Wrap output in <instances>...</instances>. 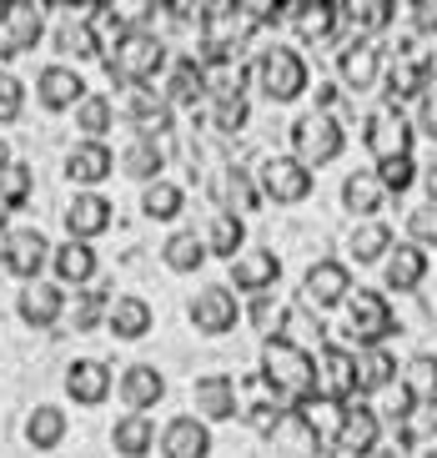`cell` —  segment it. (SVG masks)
Instances as JSON below:
<instances>
[{
    "instance_id": "6da1fadb",
    "label": "cell",
    "mask_w": 437,
    "mask_h": 458,
    "mask_svg": "<svg viewBox=\"0 0 437 458\" xmlns=\"http://www.w3.org/2000/svg\"><path fill=\"white\" fill-rule=\"evenodd\" d=\"M262 373L266 383L287 398H307V393H317V358L307 348H297L291 337H266L262 348Z\"/></svg>"
},
{
    "instance_id": "7a4b0ae2",
    "label": "cell",
    "mask_w": 437,
    "mask_h": 458,
    "mask_svg": "<svg viewBox=\"0 0 437 458\" xmlns=\"http://www.w3.org/2000/svg\"><path fill=\"white\" fill-rule=\"evenodd\" d=\"M161 66H166V46L151 30H126V36H116V46L106 55V76L121 86H146Z\"/></svg>"
},
{
    "instance_id": "3957f363",
    "label": "cell",
    "mask_w": 437,
    "mask_h": 458,
    "mask_svg": "<svg viewBox=\"0 0 437 458\" xmlns=\"http://www.w3.org/2000/svg\"><path fill=\"white\" fill-rule=\"evenodd\" d=\"M291 147H297V162L312 172V166H327V162L342 157L347 136H342V126H337V116L312 111V116H302V122L291 126Z\"/></svg>"
},
{
    "instance_id": "277c9868",
    "label": "cell",
    "mask_w": 437,
    "mask_h": 458,
    "mask_svg": "<svg viewBox=\"0 0 437 458\" xmlns=\"http://www.w3.org/2000/svg\"><path fill=\"white\" fill-rule=\"evenodd\" d=\"M256 81H262V91L272 96V101H297V96L307 91V81H312V71H307V61L297 51L272 46V51H262V61H256Z\"/></svg>"
},
{
    "instance_id": "5b68a950",
    "label": "cell",
    "mask_w": 437,
    "mask_h": 458,
    "mask_svg": "<svg viewBox=\"0 0 437 458\" xmlns=\"http://www.w3.org/2000/svg\"><path fill=\"white\" fill-rule=\"evenodd\" d=\"M347 333L357 337V348H382L387 333H392V308H387L382 293H367V287H357V293L347 297Z\"/></svg>"
},
{
    "instance_id": "8992f818",
    "label": "cell",
    "mask_w": 437,
    "mask_h": 458,
    "mask_svg": "<svg viewBox=\"0 0 437 458\" xmlns=\"http://www.w3.org/2000/svg\"><path fill=\"white\" fill-rule=\"evenodd\" d=\"M362 141H367V151L377 157V166L408 157L412 151V126H408V116H402V106H377L372 111Z\"/></svg>"
},
{
    "instance_id": "52a82bcc",
    "label": "cell",
    "mask_w": 437,
    "mask_h": 458,
    "mask_svg": "<svg viewBox=\"0 0 437 458\" xmlns=\"http://www.w3.org/2000/svg\"><path fill=\"white\" fill-rule=\"evenodd\" d=\"M55 257V247L40 237L36 227H21V232H5V247H0V262H5V272H15V277H26V287L40 277V267Z\"/></svg>"
},
{
    "instance_id": "ba28073f",
    "label": "cell",
    "mask_w": 437,
    "mask_h": 458,
    "mask_svg": "<svg viewBox=\"0 0 437 458\" xmlns=\"http://www.w3.org/2000/svg\"><path fill=\"white\" fill-rule=\"evenodd\" d=\"M262 191L277 207H297V202L312 197V172H307L297 157H272V162L262 166Z\"/></svg>"
},
{
    "instance_id": "9c48e42d",
    "label": "cell",
    "mask_w": 437,
    "mask_h": 458,
    "mask_svg": "<svg viewBox=\"0 0 437 458\" xmlns=\"http://www.w3.org/2000/svg\"><path fill=\"white\" fill-rule=\"evenodd\" d=\"M352 393H357V358L347 348H322L317 352V398L347 403Z\"/></svg>"
},
{
    "instance_id": "30bf717a",
    "label": "cell",
    "mask_w": 437,
    "mask_h": 458,
    "mask_svg": "<svg viewBox=\"0 0 437 458\" xmlns=\"http://www.w3.org/2000/svg\"><path fill=\"white\" fill-rule=\"evenodd\" d=\"M40 30H46V21H40V5H5L0 11V61H11V55L30 51V46L40 41Z\"/></svg>"
},
{
    "instance_id": "8fae6325",
    "label": "cell",
    "mask_w": 437,
    "mask_h": 458,
    "mask_svg": "<svg viewBox=\"0 0 437 458\" xmlns=\"http://www.w3.org/2000/svg\"><path fill=\"white\" fill-rule=\"evenodd\" d=\"M302 297L307 308H337V302H347L352 297V272H347V262H317V267L307 272L302 283Z\"/></svg>"
},
{
    "instance_id": "7c38bea8",
    "label": "cell",
    "mask_w": 437,
    "mask_h": 458,
    "mask_svg": "<svg viewBox=\"0 0 437 458\" xmlns=\"http://www.w3.org/2000/svg\"><path fill=\"white\" fill-rule=\"evenodd\" d=\"M191 323L206 337L231 333V327H237V297H231V287H201V293L191 297Z\"/></svg>"
},
{
    "instance_id": "4fadbf2b",
    "label": "cell",
    "mask_w": 437,
    "mask_h": 458,
    "mask_svg": "<svg viewBox=\"0 0 437 458\" xmlns=\"http://www.w3.org/2000/svg\"><path fill=\"white\" fill-rule=\"evenodd\" d=\"M161 458H212V428L201 418H172L161 428Z\"/></svg>"
},
{
    "instance_id": "5bb4252c",
    "label": "cell",
    "mask_w": 437,
    "mask_h": 458,
    "mask_svg": "<svg viewBox=\"0 0 437 458\" xmlns=\"http://www.w3.org/2000/svg\"><path fill=\"white\" fill-rule=\"evenodd\" d=\"M191 398H197L201 423H226V418H237V383H231L226 373H206V377H197Z\"/></svg>"
},
{
    "instance_id": "9a60e30c",
    "label": "cell",
    "mask_w": 437,
    "mask_h": 458,
    "mask_svg": "<svg viewBox=\"0 0 437 458\" xmlns=\"http://www.w3.org/2000/svg\"><path fill=\"white\" fill-rule=\"evenodd\" d=\"M36 96H40L46 111H66V106H80L91 91H86V81H80L71 66H46L36 76Z\"/></svg>"
},
{
    "instance_id": "2e32d148",
    "label": "cell",
    "mask_w": 437,
    "mask_h": 458,
    "mask_svg": "<svg viewBox=\"0 0 437 458\" xmlns=\"http://www.w3.org/2000/svg\"><path fill=\"white\" fill-rule=\"evenodd\" d=\"M66 227H71V242H91L111 227V202L101 191H76V202L66 207Z\"/></svg>"
},
{
    "instance_id": "e0dca14e",
    "label": "cell",
    "mask_w": 437,
    "mask_h": 458,
    "mask_svg": "<svg viewBox=\"0 0 437 458\" xmlns=\"http://www.w3.org/2000/svg\"><path fill=\"white\" fill-rule=\"evenodd\" d=\"M116 172V157H111L106 141H76L66 157V176L80 182V187H96V182H106Z\"/></svg>"
},
{
    "instance_id": "ac0fdd59",
    "label": "cell",
    "mask_w": 437,
    "mask_h": 458,
    "mask_svg": "<svg viewBox=\"0 0 437 458\" xmlns=\"http://www.w3.org/2000/svg\"><path fill=\"white\" fill-rule=\"evenodd\" d=\"M66 393L76 398L80 408L106 403V393H111V368H106V363H96V358H80V363H71V368H66Z\"/></svg>"
},
{
    "instance_id": "d6986e66",
    "label": "cell",
    "mask_w": 437,
    "mask_h": 458,
    "mask_svg": "<svg viewBox=\"0 0 437 458\" xmlns=\"http://www.w3.org/2000/svg\"><path fill=\"white\" fill-rule=\"evenodd\" d=\"M121 398L131 403V413H146V408H156L161 398H166V377H161V368H151V363H131L126 373H121Z\"/></svg>"
},
{
    "instance_id": "ffe728a7",
    "label": "cell",
    "mask_w": 437,
    "mask_h": 458,
    "mask_svg": "<svg viewBox=\"0 0 437 458\" xmlns=\"http://www.w3.org/2000/svg\"><path fill=\"white\" fill-rule=\"evenodd\" d=\"M282 277V262L277 252H241L237 262H231V283H237V293H266V287Z\"/></svg>"
},
{
    "instance_id": "44dd1931",
    "label": "cell",
    "mask_w": 437,
    "mask_h": 458,
    "mask_svg": "<svg viewBox=\"0 0 437 458\" xmlns=\"http://www.w3.org/2000/svg\"><path fill=\"white\" fill-rule=\"evenodd\" d=\"M387 287L392 293H412V287H423V277H427V252L417 242H402V247H392L387 252Z\"/></svg>"
},
{
    "instance_id": "7402d4cb",
    "label": "cell",
    "mask_w": 437,
    "mask_h": 458,
    "mask_svg": "<svg viewBox=\"0 0 437 458\" xmlns=\"http://www.w3.org/2000/svg\"><path fill=\"white\" fill-rule=\"evenodd\" d=\"M61 312H66V293L55 283H30L26 293H21V318H26L30 327H55Z\"/></svg>"
},
{
    "instance_id": "603a6c76",
    "label": "cell",
    "mask_w": 437,
    "mask_h": 458,
    "mask_svg": "<svg viewBox=\"0 0 437 458\" xmlns=\"http://www.w3.org/2000/svg\"><path fill=\"white\" fill-rule=\"evenodd\" d=\"M287 11L302 41H327L337 21H342V5H327V0H302V5H287Z\"/></svg>"
},
{
    "instance_id": "cb8c5ba5",
    "label": "cell",
    "mask_w": 437,
    "mask_h": 458,
    "mask_svg": "<svg viewBox=\"0 0 437 458\" xmlns=\"http://www.w3.org/2000/svg\"><path fill=\"white\" fill-rule=\"evenodd\" d=\"M106 323H111V333H116V337L136 343V337L151 333V302H146V297H136V293L116 297V302L106 308Z\"/></svg>"
},
{
    "instance_id": "d4e9b609",
    "label": "cell",
    "mask_w": 437,
    "mask_h": 458,
    "mask_svg": "<svg viewBox=\"0 0 437 458\" xmlns=\"http://www.w3.org/2000/svg\"><path fill=\"white\" fill-rule=\"evenodd\" d=\"M377 413L362 403H347V418H342V433H337V448L342 454H372V444H377Z\"/></svg>"
},
{
    "instance_id": "484cf974",
    "label": "cell",
    "mask_w": 437,
    "mask_h": 458,
    "mask_svg": "<svg viewBox=\"0 0 437 458\" xmlns=\"http://www.w3.org/2000/svg\"><path fill=\"white\" fill-rule=\"evenodd\" d=\"M337 66H342V81L352 86V91H367V86L377 81V71H382V51L372 41H352Z\"/></svg>"
},
{
    "instance_id": "4316f807",
    "label": "cell",
    "mask_w": 437,
    "mask_h": 458,
    "mask_svg": "<svg viewBox=\"0 0 437 458\" xmlns=\"http://www.w3.org/2000/svg\"><path fill=\"white\" fill-rule=\"evenodd\" d=\"M342 202H347V212H357V216H367V222H372V212H382V202H387L382 176H377V172L347 176V182H342Z\"/></svg>"
},
{
    "instance_id": "83f0119b",
    "label": "cell",
    "mask_w": 437,
    "mask_h": 458,
    "mask_svg": "<svg viewBox=\"0 0 437 458\" xmlns=\"http://www.w3.org/2000/svg\"><path fill=\"white\" fill-rule=\"evenodd\" d=\"M111 444H116L121 458H146L151 444H156V423H151L146 413H126L116 428H111Z\"/></svg>"
},
{
    "instance_id": "f1b7e54d",
    "label": "cell",
    "mask_w": 437,
    "mask_h": 458,
    "mask_svg": "<svg viewBox=\"0 0 437 458\" xmlns=\"http://www.w3.org/2000/svg\"><path fill=\"white\" fill-rule=\"evenodd\" d=\"M131 116H136V131H146V141H156V131H166V126H172V101H166V96H156V91H146V86H136Z\"/></svg>"
},
{
    "instance_id": "f546056e",
    "label": "cell",
    "mask_w": 437,
    "mask_h": 458,
    "mask_svg": "<svg viewBox=\"0 0 437 458\" xmlns=\"http://www.w3.org/2000/svg\"><path fill=\"white\" fill-rule=\"evenodd\" d=\"M392 377H398V358L387 348L357 352V393H382V388H392Z\"/></svg>"
},
{
    "instance_id": "4dcf8cb0",
    "label": "cell",
    "mask_w": 437,
    "mask_h": 458,
    "mask_svg": "<svg viewBox=\"0 0 437 458\" xmlns=\"http://www.w3.org/2000/svg\"><path fill=\"white\" fill-rule=\"evenodd\" d=\"M61 438H66V413L51 408V403H40L36 413L26 418V444L36 448V454H46V448H55Z\"/></svg>"
},
{
    "instance_id": "1f68e13d",
    "label": "cell",
    "mask_w": 437,
    "mask_h": 458,
    "mask_svg": "<svg viewBox=\"0 0 437 458\" xmlns=\"http://www.w3.org/2000/svg\"><path fill=\"white\" fill-rule=\"evenodd\" d=\"M55 277L61 283H91L96 277V252L91 242H66V247H55Z\"/></svg>"
},
{
    "instance_id": "d6a6232c",
    "label": "cell",
    "mask_w": 437,
    "mask_h": 458,
    "mask_svg": "<svg viewBox=\"0 0 437 458\" xmlns=\"http://www.w3.org/2000/svg\"><path fill=\"white\" fill-rule=\"evenodd\" d=\"M201 96H206V71L197 61H176L172 81H166V101L172 106H197Z\"/></svg>"
},
{
    "instance_id": "836d02e7",
    "label": "cell",
    "mask_w": 437,
    "mask_h": 458,
    "mask_svg": "<svg viewBox=\"0 0 437 458\" xmlns=\"http://www.w3.org/2000/svg\"><path fill=\"white\" fill-rule=\"evenodd\" d=\"M161 166H166V162H161V147H156V141H146V136L121 151V172L136 176V182H146V187L161 182Z\"/></svg>"
},
{
    "instance_id": "e575fe53",
    "label": "cell",
    "mask_w": 437,
    "mask_h": 458,
    "mask_svg": "<svg viewBox=\"0 0 437 458\" xmlns=\"http://www.w3.org/2000/svg\"><path fill=\"white\" fill-rule=\"evenodd\" d=\"M347 247H352V257H357V262H382V257L392 252V227L372 216V222L352 227V242H347Z\"/></svg>"
},
{
    "instance_id": "d590c367",
    "label": "cell",
    "mask_w": 437,
    "mask_h": 458,
    "mask_svg": "<svg viewBox=\"0 0 437 458\" xmlns=\"http://www.w3.org/2000/svg\"><path fill=\"white\" fill-rule=\"evenodd\" d=\"M241 242H247V227H241V216L216 212V216H212V232H206V252L231 257V262H237V257H241Z\"/></svg>"
},
{
    "instance_id": "8d00e7d4",
    "label": "cell",
    "mask_w": 437,
    "mask_h": 458,
    "mask_svg": "<svg viewBox=\"0 0 437 458\" xmlns=\"http://www.w3.org/2000/svg\"><path fill=\"white\" fill-rule=\"evenodd\" d=\"M392 11H398V5H387V0H357V5H342V15L352 21V30H357V41H367V36H377V30L392 26Z\"/></svg>"
},
{
    "instance_id": "74e56055",
    "label": "cell",
    "mask_w": 437,
    "mask_h": 458,
    "mask_svg": "<svg viewBox=\"0 0 437 458\" xmlns=\"http://www.w3.org/2000/svg\"><path fill=\"white\" fill-rule=\"evenodd\" d=\"M161 257H166V267L172 272H197L201 262H206V242H201L197 232H176V237H166Z\"/></svg>"
},
{
    "instance_id": "f35d334b",
    "label": "cell",
    "mask_w": 437,
    "mask_h": 458,
    "mask_svg": "<svg viewBox=\"0 0 437 458\" xmlns=\"http://www.w3.org/2000/svg\"><path fill=\"white\" fill-rule=\"evenodd\" d=\"M76 131H86V141H101V136L111 131V101L106 96H86L76 106Z\"/></svg>"
},
{
    "instance_id": "ab89813d",
    "label": "cell",
    "mask_w": 437,
    "mask_h": 458,
    "mask_svg": "<svg viewBox=\"0 0 437 458\" xmlns=\"http://www.w3.org/2000/svg\"><path fill=\"white\" fill-rule=\"evenodd\" d=\"M402 388L412 393V398H437V358L433 352H417L408 363V373H402Z\"/></svg>"
},
{
    "instance_id": "60d3db41",
    "label": "cell",
    "mask_w": 437,
    "mask_h": 458,
    "mask_svg": "<svg viewBox=\"0 0 437 458\" xmlns=\"http://www.w3.org/2000/svg\"><path fill=\"white\" fill-rule=\"evenodd\" d=\"M141 212L156 216V222H172L176 212H181V187H172V182H151L141 197Z\"/></svg>"
},
{
    "instance_id": "b9f144b4",
    "label": "cell",
    "mask_w": 437,
    "mask_h": 458,
    "mask_svg": "<svg viewBox=\"0 0 437 458\" xmlns=\"http://www.w3.org/2000/svg\"><path fill=\"white\" fill-rule=\"evenodd\" d=\"M222 212H231V216H237V212H252V207H256V187H252V176H247V172H226L222 176Z\"/></svg>"
},
{
    "instance_id": "7bdbcfd3",
    "label": "cell",
    "mask_w": 437,
    "mask_h": 458,
    "mask_svg": "<svg viewBox=\"0 0 437 458\" xmlns=\"http://www.w3.org/2000/svg\"><path fill=\"white\" fill-rule=\"evenodd\" d=\"M61 51L76 55V61H96V55H101V41H96L91 21H71V26L61 30Z\"/></svg>"
},
{
    "instance_id": "ee69618b",
    "label": "cell",
    "mask_w": 437,
    "mask_h": 458,
    "mask_svg": "<svg viewBox=\"0 0 437 458\" xmlns=\"http://www.w3.org/2000/svg\"><path fill=\"white\" fill-rule=\"evenodd\" d=\"M408 227H412V242L417 247H437V202L417 207V212L408 216Z\"/></svg>"
},
{
    "instance_id": "f6af8a7d",
    "label": "cell",
    "mask_w": 437,
    "mask_h": 458,
    "mask_svg": "<svg viewBox=\"0 0 437 458\" xmlns=\"http://www.w3.org/2000/svg\"><path fill=\"white\" fill-rule=\"evenodd\" d=\"M21 106H26V86L15 81V76H0V126L15 122Z\"/></svg>"
},
{
    "instance_id": "bcb514c9",
    "label": "cell",
    "mask_w": 437,
    "mask_h": 458,
    "mask_svg": "<svg viewBox=\"0 0 437 458\" xmlns=\"http://www.w3.org/2000/svg\"><path fill=\"white\" fill-rule=\"evenodd\" d=\"M412 172H417V166H412V157H398V162H382V166H377V176H382L387 191H408V187H412Z\"/></svg>"
},
{
    "instance_id": "7dc6e473",
    "label": "cell",
    "mask_w": 437,
    "mask_h": 458,
    "mask_svg": "<svg viewBox=\"0 0 437 458\" xmlns=\"http://www.w3.org/2000/svg\"><path fill=\"white\" fill-rule=\"evenodd\" d=\"M247 122V101L241 96H216V131H237Z\"/></svg>"
},
{
    "instance_id": "c3c4849f",
    "label": "cell",
    "mask_w": 437,
    "mask_h": 458,
    "mask_svg": "<svg viewBox=\"0 0 437 458\" xmlns=\"http://www.w3.org/2000/svg\"><path fill=\"white\" fill-rule=\"evenodd\" d=\"M0 191H5V207H21L30 191V166H11V172L0 176Z\"/></svg>"
},
{
    "instance_id": "681fc988",
    "label": "cell",
    "mask_w": 437,
    "mask_h": 458,
    "mask_svg": "<svg viewBox=\"0 0 437 458\" xmlns=\"http://www.w3.org/2000/svg\"><path fill=\"white\" fill-rule=\"evenodd\" d=\"M96 318H101V293H80L76 297V333L96 327Z\"/></svg>"
},
{
    "instance_id": "f907efd6",
    "label": "cell",
    "mask_w": 437,
    "mask_h": 458,
    "mask_svg": "<svg viewBox=\"0 0 437 458\" xmlns=\"http://www.w3.org/2000/svg\"><path fill=\"white\" fill-rule=\"evenodd\" d=\"M417 131L437 141V91H427L423 101H417Z\"/></svg>"
},
{
    "instance_id": "816d5d0a",
    "label": "cell",
    "mask_w": 437,
    "mask_h": 458,
    "mask_svg": "<svg viewBox=\"0 0 437 458\" xmlns=\"http://www.w3.org/2000/svg\"><path fill=\"white\" fill-rule=\"evenodd\" d=\"M11 166H15V162H11V147H5V136H0V176L11 172Z\"/></svg>"
},
{
    "instance_id": "f5cc1de1",
    "label": "cell",
    "mask_w": 437,
    "mask_h": 458,
    "mask_svg": "<svg viewBox=\"0 0 437 458\" xmlns=\"http://www.w3.org/2000/svg\"><path fill=\"white\" fill-rule=\"evenodd\" d=\"M5 216H11V212H5V202H0V227H5Z\"/></svg>"
}]
</instances>
